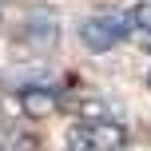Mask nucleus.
<instances>
[{
	"instance_id": "obj_4",
	"label": "nucleus",
	"mask_w": 151,
	"mask_h": 151,
	"mask_svg": "<svg viewBox=\"0 0 151 151\" xmlns=\"http://www.w3.org/2000/svg\"><path fill=\"white\" fill-rule=\"evenodd\" d=\"M20 104H24L28 115H52L56 107H60V96H56L52 88H28L20 96Z\"/></svg>"
},
{
	"instance_id": "obj_6",
	"label": "nucleus",
	"mask_w": 151,
	"mask_h": 151,
	"mask_svg": "<svg viewBox=\"0 0 151 151\" xmlns=\"http://www.w3.org/2000/svg\"><path fill=\"white\" fill-rule=\"evenodd\" d=\"M147 88H151V72H147Z\"/></svg>"
},
{
	"instance_id": "obj_5",
	"label": "nucleus",
	"mask_w": 151,
	"mask_h": 151,
	"mask_svg": "<svg viewBox=\"0 0 151 151\" xmlns=\"http://www.w3.org/2000/svg\"><path fill=\"white\" fill-rule=\"evenodd\" d=\"M127 20H131V28H143V32H151V4H135L127 12Z\"/></svg>"
},
{
	"instance_id": "obj_1",
	"label": "nucleus",
	"mask_w": 151,
	"mask_h": 151,
	"mask_svg": "<svg viewBox=\"0 0 151 151\" xmlns=\"http://www.w3.org/2000/svg\"><path fill=\"white\" fill-rule=\"evenodd\" d=\"M127 147V127L115 119L80 123L68 131V151H123Z\"/></svg>"
},
{
	"instance_id": "obj_3",
	"label": "nucleus",
	"mask_w": 151,
	"mask_h": 151,
	"mask_svg": "<svg viewBox=\"0 0 151 151\" xmlns=\"http://www.w3.org/2000/svg\"><path fill=\"white\" fill-rule=\"evenodd\" d=\"M20 40L28 48H36V52H52L56 40H60V24L48 12H32L28 20H24V28H20Z\"/></svg>"
},
{
	"instance_id": "obj_2",
	"label": "nucleus",
	"mask_w": 151,
	"mask_h": 151,
	"mask_svg": "<svg viewBox=\"0 0 151 151\" xmlns=\"http://www.w3.org/2000/svg\"><path fill=\"white\" fill-rule=\"evenodd\" d=\"M127 32H131L127 12L88 16V20L80 24V44L88 48V52H111V48H119L123 40H127Z\"/></svg>"
}]
</instances>
